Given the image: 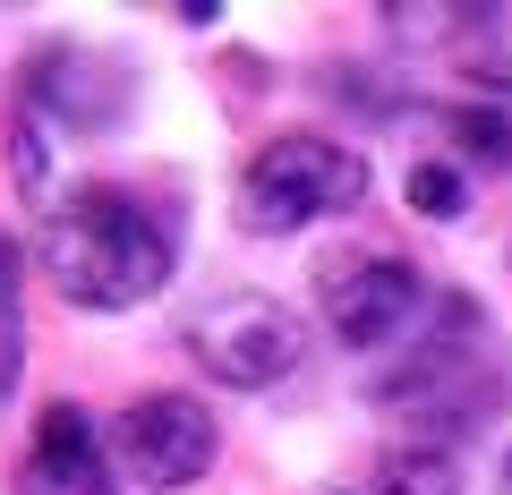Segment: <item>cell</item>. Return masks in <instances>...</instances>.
I'll list each match as a JSON object with an SVG mask.
<instances>
[{
    "label": "cell",
    "mask_w": 512,
    "mask_h": 495,
    "mask_svg": "<svg viewBox=\"0 0 512 495\" xmlns=\"http://www.w3.org/2000/svg\"><path fill=\"white\" fill-rule=\"evenodd\" d=\"M376 495H461V470H453V453L419 444V453H393V461H384Z\"/></svg>",
    "instance_id": "8"
},
{
    "label": "cell",
    "mask_w": 512,
    "mask_h": 495,
    "mask_svg": "<svg viewBox=\"0 0 512 495\" xmlns=\"http://www.w3.org/2000/svg\"><path fill=\"white\" fill-rule=\"evenodd\" d=\"M18 495H111V453L77 402H52L35 419V453L18 461Z\"/></svg>",
    "instance_id": "6"
},
{
    "label": "cell",
    "mask_w": 512,
    "mask_h": 495,
    "mask_svg": "<svg viewBox=\"0 0 512 495\" xmlns=\"http://www.w3.org/2000/svg\"><path fill=\"white\" fill-rule=\"evenodd\" d=\"M410 205H419V214H461V205H470V180H461L453 163H419L410 171Z\"/></svg>",
    "instance_id": "11"
},
{
    "label": "cell",
    "mask_w": 512,
    "mask_h": 495,
    "mask_svg": "<svg viewBox=\"0 0 512 495\" xmlns=\"http://www.w3.org/2000/svg\"><path fill=\"white\" fill-rule=\"evenodd\" d=\"M444 60H453V69L470 77V86L512 94V0H478V9H453Z\"/></svg>",
    "instance_id": "7"
},
{
    "label": "cell",
    "mask_w": 512,
    "mask_h": 495,
    "mask_svg": "<svg viewBox=\"0 0 512 495\" xmlns=\"http://www.w3.org/2000/svg\"><path fill=\"white\" fill-rule=\"evenodd\" d=\"M453 137L478 154V163H512V120H504V111H487V103L453 111Z\"/></svg>",
    "instance_id": "9"
},
{
    "label": "cell",
    "mask_w": 512,
    "mask_h": 495,
    "mask_svg": "<svg viewBox=\"0 0 512 495\" xmlns=\"http://www.w3.org/2000/svg\"><path fill=\"white\" fill-rule=\"evenodd\" d=\"M367 197V154L333 146V137H274L239 171V205L256 231H299L316 214H350Z\"/></svg>",
    "instance_id": "2"
},
{
    "label": "cell",
    "mask_w": 512,
    "mask_h": 495,
    "mask_svg": "<svg viewBox=\"0 0 512 495\" xmlns=\"http://www.w3.org/2000/svg\"><path fill=\"white\" fill-rule=\"evenodd\" d=\"M43 265L77 308H137L171 282V231L128 188H77L43 222Z\"/></svg>",
    "instance_id": "1"
},
{
    "label": "cell",
    "mask_w": 512,
    "mask_h": 495,
    "mask_svg": "<svg viewBox=\"0 0 512 495\" xmlns=\"http://www.w3.org/2000/svg\"><path fill=\"white\" fill-rule=\"evenodd\" d=\"M504 495H512V453H504Z\"/></svg>",
    "instance_id": "13"
},
{
    "label": "cell",
    "mask_w": 512,
    "mask_h": 495,
    "mask_svg": "<svg viewBox=\"0 0 512 495\" xmlns=\"http://www.w3.org/2000/svg\"><path fill=\"white\" fill-rule=\"evenodd\" d=\"M214 410L197 402V393H146V402L120 410V461L137 478H146L154 495L171 487H197L205 470H214Z\"/></svg>",
    "instance_id": "4"
},
{
    "label": "cell",
    "mask_w": 512,
    "mask_h": 495,
    "mask_svg": "<svg viewBox=\"0 0 512 495\" xmlns=\"http://www.w3.org/2000/svg\"><path fill=\"white\" fill-rule=\"evenodd\" d=\"M9 163H18L26 188H43V171H52V163H43V137H35V129H18V154H9Z\"/></svg>",
    "instance_id": "12"
},
{
    "label": "cell",
    "mask_w": 512,
    "mask_h": 495,
    "mask_svg": "<svg viewBox=\"0 0 512 495\" xmlns=\"http://www.w3.org/2000/svg\"><path fill=\"white\" fill-rule=\"evenodd\" d=\"M18 359H26V342H18V257H9V239H0V402H9Z\"/></svg>",
    "instance_id": "10"
},
{
    "label": "cell",
    "mask_w": 512,
    "mask_h": 495,
    "mask_svg": "<svg viewBox=\"0 0 512 495\" xmlns=\"http://www.w3.org/2000/svg\"><path fill=\"white\" fill-rule=\"evenodd\" d=\"M427 308V282L402 257H342L325 265V325L342 350H384L402 342Z\"/></svg>",
    "instance_id": "5"
},
{
    "label": "cell",
    "mask_w": 512,
    "mask_h": 495,
    "mask_svg": "<svg viewBox=\"0 0 512 495\" xmlns=\"http://www.w3.org/2000/svg\"><path fill=\"white\" fill-rule=\"evenodd\" d=\"M188 350H197V367L214 376V385L265 393V385H282V376L308 359V333H299V316L282 308V299L231 291V299H214V308L188 325Z\"/></svg>",
    "instance_id": "3"
}]
</instances>
